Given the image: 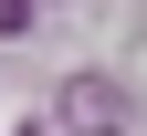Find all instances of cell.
I'll return each instance as SVG.
<instances>
[{
  "label": "cell",
  "instance_id": "cell-1",
  "mask_svg": "<svg viewBox=\"0 0 147 136\" xmlns=\"http://www.w3.org/2000/svg\"><path fill=\"white\" fill-rule=\"evenodd\" d=\"M63 126H74V136H116V126H126V84H105V73L63 84Z\"/></svg>",
  "mask_w": 147,
  "mask_h": 136
}]
</instances>
